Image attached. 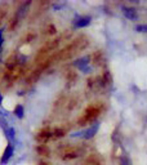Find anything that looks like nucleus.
<instances>
[{"mask_svg": "<svg viewBox=\"0 0 147 165\" xmlns=\"http://www.w3.org/2000/svg\"><path fill=\"white\" fill-rule=\"evenodd\" d=\"M89 43L90 41H89L88 36H85V35H79V36H76L74 40L70 41L67 45H65L63 48H61V49H58L57 52H54L48 60L45 62H43V63H40L39 66H40V69L43 71H45V70H48L53 63L71 60V58H74L76 54H79L80 52H83L84 49H87Z\"/></svg>", "mask_w": 147, "mask_h": 165, "instance_id": "obj_1", "label": "nucleus"}, {"mask_svg": "<svg viewBox=\"0 0 147 165\" xmlns=\"http://www.w3.org/2000/svg\"><path fill=\"white\" fill-rule=\"evenodd\" d=\"M26 70L21 58L17 54H10L4 62V66L0 69V86L1 89H9L14 82L25 75Z\"/></svg>", "mask_w": 147, "mask_h": 165, "instance_id": "obj_2", "label": "nucleus"}, {"mask_svg": "<svg viewBox=\"0 0 147 165\" xmlns=\"http://www.w3.org/2000/svg\"><path fill=\"white\" fill-rule=\"evenodd\" d=\"M66 136V129L61 127L50 128V127H43L36 134H35V139L39 144H46L50 141H57Z\"/></svg>", "mask_w": 147, "mask_h": 165, "instance_id": "obj_3", "label": "nucleus"}, {"mask_svg": "<svg viewBox=\"0 0 147 165\" xmlns=\"http://www.w3.org/2000/svg\"><path fill=\"white\" fill-rule=\"evenodd\" d=\"M104 110V106L102 102H96V103L89 105L87 108L84 110L83 115L77 119V125L79 127H85V125L92 124L93 121H96L101 116V113Z\"/></svg>", "mask_w": 147, "mask_h": 165, "instance_id": "obj_4", "label": "nucleus"}, {"mask_svg": "<svg viewBox=\"0 0 147 165\" xmlns=\"http://www.w3.org/2000/svg\"><path fill=\"white\" fill-rule=\"evenodd\" d=\"M58 156L65 160V161H71V160H75L80 156V150L75 146H71V144H63V146L58 147Z\"/></svg>", "mask_w": 147, "mask_h": 165, "instance_id": "obj_5", "label": "nucleus"}, {"mask_svg": "<svg viewBox=\"0 0 147 165\" xmlns=\"http://www.w3.org/2000/svg\"><path fill=\"white\" fill-rule=\"evenodd\" d=\"M30 1H27V3H19L18 5L19 8H17V9L14 10V13L13 15H12V18L9 19V22H8V31L9 32H12V31H14L15 29L18 27L19 25V22H21V18H22V13H23V10H26V8L30 5Z\"/></svg>", "mask_w": 147, "mask_h": 165, "instance_id": "obj_6", "label": "nucleus"}, {"mask_svg": "<svg viewBox=\"0 0 147 165\" xmlns=\"http://www.w3.org/2000/svg\"><path fill=\"white\" fill-rule=\"evenodd\" d=\"M50 3L48 1H37L34 4V9L31 12V15H30V19H34V18H37L40 17V14H43V12H45L46 7H49Z\"/></svg>", "mask_w": 147, "mask_h": 165, "instance_id": "obj_7", "label": "nucleus"}, {"mask_svg": "<svg viewBox=\"0 0 147 165\" xmlns=\"http://www.w3.org/2000/svg\"><path fill=\"white\" fill-rule=\"evenodd\" d=\"M41 34H43V36H45V38H53L54 35L57 34V27H56V25H54V23H52V22L45 23V25L41 27Z\"/></svg>", "mask_w": 147, "mask_h": 165, "instance_id": "obj_8", "label": "nucleus"}, {"mask_svg": "<svg viewBox=\"0 0 147 165\" xmlns=\"http://www.w3.org/2000/svg\"><path fill=\"white\" fill-rule=\"evenodd\" d=\"M35 39H36V34H35L32 30H29V31H26V32L21 36L19 41H21V44L26 45V44H30V43H32Z\"/></svg>", "mask_w": 147, "mask_h": 165, "instance_id": "obj_9", "label": "nucleus"}, {"mask_svg": "<svg viewBox=\"0 0 147 165\" xmlns=\"http://www.w3.org/2000/svg\"><path fill=\"white\" fill-rule=\"evenodd\" d=\"M102 60H103V53H102V50H97V52H93L90 56H89V61H90V63L94 65V66L101 65Z\"/></svg>", "mask_w": 147, "mask_h": 165, "instance_id": "obj_10", "label": "nucleus"}, {"mask_svg": "<svg viewBox=\"0 0 147 165\" xmlns=\"http://www.w3.org/2000/svg\"><path fill=\"white\" fill-rule=\"evenodd\" d=\"M9 10H10V4L9 3H1L0 4V25L5 21Z\"/></svg>", "mask_w": 147, "mask_h": 165, "instance_id": "obj_11", "label": "nucleus"}, {"mask_svg": "<svg viewBox=\"0 0 147 165\" xmlns=\"http://www.w3.org/2000/svg\"><path fill=\"white\" fill-rule=\"evenodd\" d=\"M36 152L43 158H50V148L48 147V144H37Z\"/></svg>", "mask_w": 147, "mask_h": 165, "instance_id": "obj_12", "label": "nucleus"}, {"mask_svg": "<svg viewBox=\"0 0 147 165\" xmlns=\"http://www.w3.org/2000/svg\"><path fill=\"white\" fill-rule=\"evenodd\" d=\"M65 77H66V81L68 82V85H71L72 82L76 80V77H77L76 71H74V70H68V71H66Z\"/></svg>", "mask_w": 147, "mask_h": 165, "instance_id": "obj_13", "label": "nucleus"}, {"mask_svg": "<svg viewBox=\"0 0 147 165\" xmlns=\"http://www.w3.org/2000/svg\"><path fill=\"white\" fill-rule=\"evenodd\" d=\"M101 81H102V86H106V85H111L112 82V77H111V74L108 71H104L102 77H101Z\"/></svg>", "mask_w": 147, "mask_h": 165, "instance_id": "obj_14", "label": "nucleus"}, {"mask_svg": "<svg viewBox=\"0 0 147 165\" xmlns=\"http://www.w3.org/2000/svg\"><path fill=\"white\" fill-rule=\"evenodd\" d=\"M124 14H125L126 18H129V19L137 18V12H135L134 8H125V9H124Z\"/></svg>", "mask_w": 147, "mask_h": 165, "instance_id": "obj_15", "label": "nucleus"}, {"mask_svg": "<svg viewBox=\"0 0 147 165\" xmlns=\"http://www.w3.org/2000/svg\"><path fill=\"white\" fill-rule=\"evenodd\" d=\"M84 165H101V163L94 158V156H90V158L87 159V161H85Z\"/></svg>", "mask_w": 147, "mask_h": 165, "instance_id": "obj_16", "label": "nucleus"}, {"mask_svg": "<svg viewBox=\"0 0 147 165\" xmlns=\"http://www.w3.org/2000/svg\"><path fill=\"white\" fill-rule=\"evenodd\" d=\"M120 165H132L129 158H126V156H121V158H120Z\"/></svg>", "mask_w": 147, "mask_h": 165, "instance_id": "obj_17", "label": "nucleus"}, {"mask_svg": "<svg viewBox=\"0 0 147 165\" xmlns=\"http://www.w3.org/2000/svg\"><path fill=\"white\" fill-rule=\"evenodd\" d=\"M137 30L141 31V32H146V31H147V26H137Z\"/></svg>", "mask_w": 147, "mask_h": 165, "instance_id": "obj_18", "label": "nucleus"}, {"mask_svg": "<svg viewBox=\"0 0 147 165\" xmlns=\"http://www.w3.org/2000/svg\"><path fill=\"white\" fill-rule=\"evenodd\" d=\"M37 165H50L49 163H46V161H43V160H41V161H39L37 163Z\"/></svg>", "mask_w": 147, "mask_h": 165, "instance_id": "obj_19", "label": "nucleus"}]
</instances>
